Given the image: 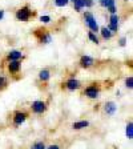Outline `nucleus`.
<instances>
[{
	"label": "nucleus",
	"instance_id": "f257e3e1",
	"mask_svg": "<svg viewBox=\"0 0 133 149\" xmlns=\"http://www.w3.org/2000/svg\"><path fill=\"white\" fill-rule=\"evenodd\" d=\"M102 93V83L101 81H91L89 84L84 85L81 88V96L85 97L87 100L96 101L101 97Z\"/></svg>",
	"mask_w": 133,
	"mask_h": 149
},
{
	"label": "nucleus",
	"instance_id": "f03ea898",
	"mask_svg": "<svg viewBox=\"0 0 133 149\" xmlns=\"http://www.w3.org/2000/svg\"><path fill=\"white\" fill-rule=\"evenodd\" d=\"M37 12L32 8L29 4H24V6L19 7L15 11V19L20 23H29L36 17Z\"/></svg>",
	"mask_w": 133,
	"mask_h": 149
},
{
	"label": "nucleus",
	"instance_id": "7ed1b4c3",
	"mask_svg": "<svg viewBox=\"0 0 133 149\" xmlns=\"http://www.w3.org/2000/svg\"><path fill=\"white\" fill-rule=\"evenodd\" d=\"M31 117V112L27 111V109H15L11 113V125H12L13 129H17L20 128L23 124H25V121Z\"/></svg>",
	"mask_w": 133,
	"mask_h": 149
},
{
	"label": "nucleus",
	"instance_id": "20e7f679",
	"mask_svg": "<svg viewBox=\"0 0 133 149\" xmlns=\"http://www.w3.org/2000/svg\"><path fill=\"white\" fill-rule=\"evenodd\" d=\"M32 35H33V37L36 39V41L40 44V45H48V44H51L53 40L51 31L48 28L44 27V25L35 28L33 31H32Z\"/></svg>",
	"mask_w": 133,
	"mask_h": 149
},
{
	"label": "nucleus",
	"instance_id": "39448f33",
	"mask_svg": "<svg viewBox=\"0 0 133 149\" xmlns=\"http://www.w3.org/2000/svg\"><path fill=\"white\" fill-rule=\"evenodd\" d=\"M83 83L79 80L77 77L71 76V77H67L65 80H63L60 83V89L65 91V92H76V91H81L83 88Z\"/></svg>",
	"mask_w": 133,
	"mask_h": 149
},
{
	"label": "nucleus",
	"instance_id": "423d86ee",
	"mask_svg": "<svg viewBox=\"0 0 133 149\" xmlns=\"http://www.w3.org/2000/svg\"><path fill=\"white\" fill-rule=\"evenodd\" d=\"M83 20H84V24L87 25L88 31L93 32V33H99L100 25L97 23L95 15L91 11H83Z\"/></svg>",
	"mask_w": 133,
	"mask_h": 149
},
{
	"label": "nucleus",
	"instance_id": "0eeeda50",
	"mask_svg": "<svg viewBox=\"0 0 133 149\" xmlns=\"http://www.w3.org/2000/svg\"><path fill=\"white\" fill-rule=\"evenodd\" d=\"M49 108V104L45 100H35L29 104V109L31 115H36V116H43Z\"/></svg>",
	"mask_w": 133,
	"mask_h": 149
},
{
	"label": "nucleus",
	"instance_id": "6e6552de",
	"mask_svg": "<svg viewBox=\"0 0 133 149\" xmlns=\"http://www.w3.org/2000/svg\"><path fill=\"white\" fill-rule=\"evenodd\" d=\"M22 63L23 61H9L7 63V72H8L9 77L12 80H20L22 77Z\"/></svg>",
	"mask_w": 133,
	"mask_h": 149
},
{
	"label": "nucleus",
	"instance_id": "1a4fd4ad",
	"mask_svg": "<svg viewBox=\"0 0 133 149\" xmlns=\"http://www.w3.org/2000/svg\"><path fill=\"white\" fill-rule=\"evenodd\" d=\"M51 77H52V71H51V68H48V67L41 68L40 71L37 72V83L44 88L48 87V84H49V81H51Z\"/></svg>",
	"mask_w": 133,
	"mask_h": 149
},
{
	"label": "nucleus",
	"instance_id": "9d476101",
	"mask_svg": "<svg viewBox=\"0 0 133 149\" xmlns=\"http://www.w3.org/2000/svg\"><path fill=\"white\" fill-rule=\"evenodd\" d=\"M25 60V55L23 51L20 49H11L6 53L3 61L4 63H9V61H24Z\"/></svg>",
	"mask_w": 133,
	"mask_h": 149
},
{
	"label": "nucleus",
	"instance_id": "9b49d317",
	"mask_svg": "<svg viewBox=\"0 0 133 149\" xmlns=\"http://www.w3.org/2000/svg\"><path fill=\"white\" fill-rule=\"evenodd\" d=\"M96 65V59L95 57H92V56L89 55H81L80 57H79V67H80L81 69H91L93 68Z\"/></svg>",
	"mask_w": 133,
	"mask_h": 149
},
{
	"label": "nucleus",
	"instance_id": "f8f14e48",
	"mask_svg": "<svg viewBox=\"0 0 133 149\" xmlns=\"http://www.w3.org/2000/svg\"><path fill=\"white\" fill-rule=\"evenodd\" d=\"M120 23H121V17L118 16V13H113V15H109L108 19V29L113 33H117L120 31Z\"/></svg>",
	"mask_w": 133,
	"mask_h": 149
},
{
	"label": "nucleus",
	"instance_id": "ddd939ff",
	"mask_svg": "<svg viewBox=\"0 0 133 149\" xmlns=\"http://www.w3.org/2000/svg\"><path fill=\"white\" fill-rule=\"evenodd\" d=\"M116 112H117V104H116L113 100H108V101L104 102V105H102V113L108 117H112V116L116 115Z\"/></svg>",
	"mask_w": 133,
	"mask_h": 149
},
{
	"label": "nucleus",
	"instance_id": "4468645a",
	"mask_svg": "<svg viewBox=\"0 0 133 149\" xmlns=\"http://www.w3.org/2000/svg\"><path fill=\"white\" fill-rule=\"evenodd\" d=\"M91 127V121L89 120H79V121H73L71 124V129L72 130H83L87 129V128Z\"/></svg>",
	"mask_w": 133,
	"mask_h": 149
},
{
	"label": "nucleus",
	"instance_id": "2eb2a0df",
	"mask_svg": "<svg viewBox=\"0 0 133 149\" xmlns=\"http://www.w3.org/2000/svg\"><path fill=\"white\" fill-rule=\"evenodd\" d=\"M99 33H100V39H102V40H107V41L112 40V39H113V36H115V33L109 31L107 25H104V27H100Z\"/></svg>",
	"mask_w": 133,
	"mask_h": 149
},
{
	"label": "nucleus",
	"instance_id": "dca6fc26",
	"mask_svg": "<svg viewBox=\"0 0 133 149\" xmlns=\"http://www.w3.org/2000/svg\"><path fill=\"white\" fill-rule=\"evenodd\" d=\"M87 37H88V40H89L92 44H95V45H100V44H101V39L99 37V35L97 33H93V32L88 31L87 32Z\"/></svg>",
	"mask_w": 133,
	"mask_h": 149
},
{
	"label": "nucleus",
	"instance_id": "f3484780",
	"mask_svg": "<svg viewBox=\"0 0 133 149\" xmlns=\"http://www.w3.org/2000/svg\"><path fill=\"white\" fill-rule=\"evenodd\" d=\"M9 87V79L4 74H0V93L7 91Z\"/></svg>",
	"mask_w": 133,
	"mask_h": 149
},
{
	"label": "nucleus",
	"instance_id": "a211bd4d",
	"mask_svg": "<svg viewBox=\"0 0 133 149\" xmlns=\"http://www.w3.org/2000/svg\"><path fill=\"white\" fill-rule=\"evenodd\" d=\"M29 149H47V144L44 140H36L31 144Z\"/></svg>",
	"mask_w": 133,
	"mask_h": 149
},
{
	"label": "nucleus",
	"instance_id": "6ab92c4d",
	"mask_svg": "<svg viewBox=\"0 0 133 149\" xmlns=\"http://www.w3.org/2000/svg\"><path fill=\"white\" fill-rule=\"evenodd\" d=\"M125 134H127L128 140L133 139V121L132 120H129L127 123V127H125Z\"/></svg>",
	"mask_w": 133,
	"mask_h": 149
},
{
	"label": "nucleus",
	"instance_id": "aec40b11",
	"mask_svg": "<svg viewBox=\"0 0 133 149\" xmlns=\"http://www.w3.org/2000/svg\"><path fill=\"white\" fill-rule=\"evenodd\" d=\"M99 4H100V7L108 9L109 7L116 6V0H99Z\"/></svg>",
	"mask_w": 133,
	"mask_h": 149
},
{
	"label": "nucleus",
	"instance_id": "412c9836",
	"mask_svg": "<svg viewBox=\"0 0 133 149\" xmlns=\"http://www.w3.org/2000/svg\"><path fill=\"white\" fill-rule=\"evenodd\" d=\"M72 6H73V9L76 11V12H83L84 11V0H77V1H75V3H72Z\"/></svg>",
	"mask_w": 133,
	"mask_h": 149
},
{
	"label": "nucleus",
	"instance_id": "4be33fe9",
	"mask_svg": "<svg viewBox=\"0 0 133 149\" xmlns=\"http://www.w3.org/2000/svg\"><path fill=\"white\" fill-rule=\"evenodd\" d=\"M124 87L127 88L128 91H132L133 89V76H127L124 80Z\"/></svg>",
	"mask_w": 133,
	"mask_h": 149
},
{
	"label": "nucleus",
	"instance_id": "5701e85b",
	"mask_svg": "<svg viewBox=\"0 0 133 149\" xmlns=\"http://www.w3.org/2000/svg\"><path fill=\"white\" fill-rule=\"evenodd\" d=\"M53 4L55 7H59V8H64L69 4V0H53Z\"/></svg>",
	"mask_w": 133,
	"mask_h": 149
},
{
	"label": "nucleus",
	"instance_id": "b1692460",
	"mask_svg": "<svg viewBox=\"0 0 133 149\" xmlns=\"http://www.w3.org/2000/svg\"><path fill=\"white\" fill-rule=\"evenodd\" d=\"M39 20H40L43 24H49V23L52 22V17H51L49 15H41L40 17H39Z\"/></svg>",
	"mask_w": 133,
	"mask_h": 149
},
{
	"label": "nucleus",
	"instance_id": "393cba45",
	"mask_svg": "<svg viewBox=\"0 0 133 149\" xmlns=\"http://www.w3.org/2000/svg\"><path fill=\"white\" fill-rule=\"evenodd\" d=\"M95 6V0H84V9H91Z\"/></svg>",
	"mask_w": 133,
	"mask_h": 149
},
{
	"label": "nucleus",
	"instance_id": "a878e982",
	"mask_svg": "<svg viewBox=\"0 0 133 149\" xmlns=\"http://www.w3.org/2000/svg\"><path fill=\"white\" fill-rule=\"evenodd\" d=\"M118 45L120 47H125L127 45V43H128V39H127V36H121L120 39H118Z\"/></svg>",
	"mask_w": 133,
	"mask_h": 149
},
{
	"label": "nucleus",
	"instance_id": "bb28decb",
	"mask_svg": "<svg viewBox=\"0 0 133 149\" xmlns=\"http://www.w3.org/2000/svg\"><path fill=\"white\" fill-rule=\"evenodd\" d=\"M47 149H61V146H60V144L53 143V144H49V145H47Z\"/></svg>",
	"mask_w": 133,
	"mask_h": 149
},
{
	"label": "nucleus",
	"instance_id": "cd10ccee",
	"mask_svg": "<svg viewBox=\"0 0 133 149\" xmlns=\"http://www.w3.org/2000/svg\"><path fill=\"white\" fill-rule=\"evenodd\" d=\"M107 11H108V13H109V15H113V13H117V7H116V6H113V7H109V8L107 9Z\"/></svg>",
	"mask_w": 133,
	"mask_h": 149
},
{
	"label": "nucleus",
	"instance_id": "c85d7f7f",
	"mask_svg": "<svg viewBox=\"0 0 133 149\" xmlns=\"http://www.w3.org/2000/svg\"><path fill=\"white\" fill-rule=\"evenodd\" d=\"M4 16H6V11H4V9H0V22L4 19Z\"/></svg>",
	"mask_w": 133,
	"mask_h": 149
},
{
	"label": "nucleus",
	"instance_id": "c756f323",
	"mask_svg": "<svg viewBox=\"0 0 133 149\" xmlns=\"http://www.w3.org/2000/svg\"><path fill=\"white\" fill-rule=\"evenodd\" d=\"M123 1H125V3H127V1H130V0H123Z\"/></svg>",
	"mask_w": 133,
	"mask_h": 149
},
{
	"label": "nucleus",
	"instance_id": "7c9ffc66",
	"mask_svg": "<svg viewBox=\"0 0 133 149\" xmlns=\"http://www.w3.org/2000/svg\"><path fill=\"white\" fill-rule=\"evenodd\" d=\"M1 129H3V128H1V127H0V130H1Z\"/></svg>",
	"mask_w": 133,
	"mask_h": 149
}]
</instances>
